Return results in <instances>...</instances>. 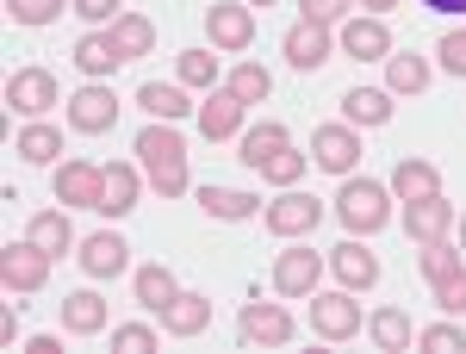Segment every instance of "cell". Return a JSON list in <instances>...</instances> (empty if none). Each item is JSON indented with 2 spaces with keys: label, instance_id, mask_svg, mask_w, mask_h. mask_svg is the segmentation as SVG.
Masks as SVG:
<instances>
[{
  "label": "cell",
  "instance_id": "cell-45",
  "mask_svg": "<svg viewBox=\"0 0 466 354\" xmlns=\"http://www.w3.org/2000/svg\"><path fill=\"white\" fill-rule=\"evenodd\" d=\"M430 13H466V0H423Z\"/></svg>",
  "mask_w": 466,
  "mask_h": 354
},
{
  "label": "cell",
  "instance_id": "cell-18",
  "mask_svg": "<svg viewBox=\"0 0 466 354\" xmlns=\"http://www.w3.org/2000/svg\"><path fill=\"white\" fill-rule=\"evenodd\" d=\"M454 224H461V212H454L441 193H435V199H417V206H404V237H410V243H441Z\"/></svg>",
  "mask_w": 466,
  "mask_h": 354
},
{
  "label": "cell",
  "instance_id": "cell-46",
  "mask_svg": "<svg viewBox=\"0 0 466 354\" xmlns=\"http://www.w3.org/2000/svg\"><path fill=\"white\" fill-rule=\"evenodd\" d=\"M360 6H367V13H380V19H386V13H392L398 0H360Z\"/></svg>",
  "mask_w": 466,
  "mask_h": 354
},
{
  "label": "cell",
  "instance_id": "cell-14",
  "mask_svg": "<svg viewBox=\"0 0 466 354\" xmlns=\"http://www.w3.org/2000/svg\"><path fill=\"white\" fill-rule=\"evenodd\" d=\"M243 100H237V94H230V87H212V94H206V100H199V112H193V118H199V137L206 143H230V137H243Z\"/></svg>",
  "mask_w": 466,
  "mask_h": 354
},
{
  "label": "cell",
  "instance_id": "cell-9",
  "mask_svg": "<svg viewBox=\"0 0 466 354\" xmlns=\"http://www.w3.org/2000/svg\"><path fill=\"white\" fill-rule=\"evenodd\" d=\"M69 125H75V131H87V137L112 131V125H118V94H112L106 81L75 87V94H69Z\"/></svg>",
  "mask_w": 466,
  "mask_h": 354
},
{
  "label": "cell",
  "instance_id": "cell-10",
  "mask_svg": "<svg viewBox=\"0 0 466 354\" xmlns=\"http://www.w3.org/2000/svg\"><path fill=\"white\" fill-rule=\"evenodd\" d=\"M237 336L249 342V349H287L292 342V318H287V305H243L237 311Z\"/></svg>",
  "mask_w": 466,
  "mask_h": 354
},
{
  "label": "cell",
  "instance_id": "cell-36",
  "mask_svg": "<svg viewBox=\"0 0 466 354\" xmlns=\"http://www.w3.org/2000/svg\"><path fill=\"white\" fill-rule=\"evenodd\" d=\"M175 81L180 87H218V56L212 50H180L175 56Z\"/></svg>",
  "mask_w": 466,
  "mask_h": 354
},
{
  "label": "cell",
  "instance_id": "cell-35",
  "mask_svg": "<svg viewBox=\"0 0 466 354\" xmlns=\"http://www.w3.org/2000/svg\"><path fill=\"white\" fill-rule=\"evenodd\" d=\"M287 125H280V118H268V125H255V131H243V162H249V168H261V162H268V156H274V149H287Z\"/></svg>",
  "mask_w": 466,
  "mask_h": 354
},
{
  "label": "cell",
  "instance_id": "cell-13",
  "mask_svg": "<svg viewBox=\"0 0 466 354\" xmlns=\"http://www.w3.org/2000/svg\"><path fill=\"white\" fill-rule=\"evenodd\" d=\"M311 162H318L323 175H355V162H360V137H355V125H318V137H311Z\"/></svg>",
  "mask_w": 466,
  "mask_h": 354
},
{
  "label": "cell",
  "instance_id": "cell-15",
  "mask_svg": "<svg viewBox=\"0 0 466 354\" xmlns=\"http://www.w3.org/2000/svg\"><path fill=\"white\" fill-rule=\"evenodd\" d=\"M6 106L25 112V118H44L56 106V75L50 69H13L6 75Z\"/></svg>",
  "mask_w": 466,
  "mask_h": 354
},
{
  "label": "cell",
  "instance_id": "cell-27",
  "mask_svg": "<svg viewBox=\"0 0 466 354\" xmlns=\"http://www.w3.org/2000/svg\"><path fill=\"white\" fill-rule=\"evenodd\" d=\"M106 32H112V44H118V56H125V63H137V56L156 50V25H149V13H118Z\"/></svg>",
  "mask_w": 466,
  "mask_h": 354
},
{
  "label": "cell",
  "instance_id": "cell-39",
  "mask_svg": "<svg viewBox=\"0 0 466 354\" xmlns=\"http://www.w3.org/2000/svg\"><path fill=\"white\" fill-rule=\"evenodd\" d=\"M417 349L423 354H466V329H454V323H430V329H417Z\"/></svg>",
  "mask_w": 466,
  "mask_h": 354
},
{
  "label": "cell",
  "instance_id": "cell-1",
  "mask_svg": "<svg viewBox=\"0 0 466 354\" xmlns=\"http://www.w3.org/2000/svg\"><path fill=\"white\" fill-rule=\"evenodd\" d=\"M131 149H137V162H144L149 187H156L162 199H180V193L193 187V168H187V137H180L168 118H149Z\"/></svg>",
  "mask_w": 466,
  "mask_h": 354
},
{
  "label": "cell",
  "instance_id": "cell-43",
  "mask_svg": "<svg viewBox=\"0 0 466 354\" xmlns=\"http://www.w3.org/2000/svg\"><path fill=\"white\" fill-rule=\"evenodd\" d=\"M435 305L441 311H466V268H454L448 280H435Z\"/></svg>",
  "mask_w": 466,
  "mask_h": 354
},
{
  "label": "cell",
  "instance_id": "cell-25",
  "mask_svg": "<svg viewBox=\"0 0 466 354\" xmlns=\"http://www.w3.org/2000/svg\"><path fill=\"white\" fill-rule=\"evenodd\" d=\"M367 336H373V342H380L386 354L417 349V323H410V311H398V305H386V311H373V318H367Z\"/></svg>",
  "mask_w": 466,
  "mask_h": 354
},
{
  "label": "cell",
  "instance_id": "cell-31",
  "mask_svg": "<svg viewBox=\"0 0 466 354\" xmlns=\"http://www.w3.org/2000/svg\"><path fill=\"white\" fill-rule=\"evenodd\" d=\"M25 243H37L50 261H56V255H69V243H75L69 212H32V224H25Z\"/></svg>",
  "mask_w": 466,
  "mask_h": 354
},
{
  "label": "cell",
  "instance_id": "cell-40",
  "mask_svg": "<svg viewBox=\"0 0 466 354\" xmlns=\"http://www.w3.org/2000/svg\"><path fill=\"white\" fill-rule=\"evenodd\" d=\"M63 13V0H6V19L13 25H50Z\"/></svg>",
  "mask_w": 466,
  "mask_h": 354
},
{
  "label": "cell",
  "instance_id": "cell-29",
  "mask_svg": "<svg viewBox=\"0 0 466 354\" xmlns=\"http://www.w3.org/2000/svg\"><path fill=\"white\" fill-rule=\"evenodd\" d=\"M137 193H144V175H137L131 162H112V168H106V199H100V212H106V217L137 212Z\"/></svg>",
  "mask_w": 466,
  "mask_h": 354
},
{
  "label": "cell",
  "instance_id": "cell-4",
  "mask_svg": "<svg viewBox=\"0 0 466 354\" xmlns=\"http://www.w3.org/2000/svg\"><path fill=\"white\" fill-rule=\"evenodd\" d=\"M323 268H329V255L292 243L287 255H274V292H280V298H311L318 280H323Z\"/></svg>",
  "mask_w": 466,
  "mask_h": 354
},
{
  "label": "cell",
  "instance_id": "cell-8",
  "mask_svg": "<svg viewBox=\"0 0 466 354\" xmlns=\"http://www.w3.org/2000/svg\"><path fill=\"white\" fill-rule=\"evenodd\" d=\"M206 37H212L218 50H249L255 44L249 0H212V6H206Z\"/></svg>",
  "mask_w": 466,
  "mask_h": 354
},
{
  "label": "cell",
  "instance_id": "cell-26",
  "mask_svg": "<svg viewBox=\"0 0 466 354\" xmlns=\"http://www.w3.org/2000/svg\"><path fill=\"white\" fill-rule=\"evenodd\" d=\"M63 329L69 336H106V298L100 292H69L63 298Z\"/></svg>",
  "mask_w": 466,
  "mask_h": 354
},
{
  "label": "cell",
  "instance_id": "cell-5",
  "mask_svg": "<svg viewBox=\"0 0 466 354\" xmlns=\"http://www.w3.org/2000/svg\"><path fill=\"white\" fill-rule=\"evenodd\" d=\"M56 206H69V212H100V199H106V168H94V162H56Z\"/></svg>",
  "mask_w": 466,
  "mask_h": 354
},
{
  "label": "cell",
  "instance_id": "cell-22",
  "mask_svg": "<svg viewBox=\"0 0 466 354\" xmlns=\"http://www.w3.org/2000/svg\"><path fill=\"white\" fill-rule=\"evenodd\" d=\"M386 118H392V94H386V87H349V94H342V125L380 131Z\"/></svg>",
  "mask_w": 466,
  "mask_h": 354
},
{
  "label": "cell",
  "instance_id": "cell-11",
  "mask_svg": "<svg viewBox=\"0 0 466 354\" xmlns=\"http://www.w3.org/2000/svg\"><path fill=\"white\" fill-rule=\"evenodd\" d=\"M342 56H355V63H386L392 56V32H386V19L380 13H360V19H342Z\"/></svg>",
  "mask_w": 466,
  "mask_h": 354
},
{
  "label": "cell",
  "instance_id": "cell-6",
  "mask_svg": "<svg viewBox=\"0 0 466 354\" xmlns=\"http://www.w3.org/2000/svg\"><path fill=\"white\" fill-rule=\"evenodd\" d=\"M50 280V255L37 243H6L0 248V286L13 292V298H25V292H44Z\"/></svg>",
  "mask_w": 466,
  "mask_h": 354
},
{
  "label": "cell",
  "instance_id": "cell-44",
  "mask_svg": "<svg viewBox=\"0 0 466 354\" xmlns=\"http://www.w3.org/2000/svg\"><path fill=\"white\" fill-rule=\"evenodd\" d=\"M75 13H81V19H87V25H100V32H106L112 19H118V13H125V0H75Z\"/></svg>",
  "mask_w": 466,
  "mask_h": 354
},
{
  "label": "cell",
  "instance_id": "cell-17",
  "mask_svg": "<svg viewBox=\"0 0 466 354\" xmlns=\"http://www.w3.org/2000/svg\"><path fill=\"white\" fill-rule=\"evenodd\" d=\"M156 318H162V329H168V336L193 342V336H206V323H212V298H206V292H175Z\"/></svg>",
  "mask_w": 466,
  "mask_h": 354
},
{
  "label": "cell",
  "instance_id": "cell-16",
  "mask_svg": "<svg viewBox=\"0 0 466 354\" xmlns=\"http://www.w3.org/2000/svg\"><path fill=\"white\" fill-rule=\"evenodd\" d=\"M329 274L349 286V292H367V286L380 280V255L360 243V237H349V243H336V248H329Z\"/></svg>",
  "mask_w": 466,
  "mask_h": 354
},
{
  "label": "cell",
  "instance_id": "cell-20",
  "mask_svg": "<svg viewBox=\"0 0 466 354\" xmlns=\"http://www.w3.org/2000/svg\"><path fill=\"white\" fill-rule=\"evenodd\" d=\"M199 206H206V217H218V224H249V217L268 212L261 193H243V187H199Z\"/></svg>",
  "mask_w": 466,
  "mask_h": 354
},
{
  "label": "cell",
  "instance_id": "cell-23",
  "mask_svg": "<svg viewBox=\"0 0 466 354\" xmlns=\"http://www.w3.org/2000/svg\"><path fill=\"white\" fill-rule=\"evenodd\" d=\"M137 106H144L149 118H168V125H180L187 112H199L193 100H187L180 81H144V87H137Z\"/></svg>",
  "mask_w": 466,
  "mask_h": 354
},
{
  "label": "cell",
  "instance_id": "cell-37",
  "mask_svg": "<svg viewBox=\"0 0 466 354\" xmlns=\"http://www.w3.org/2000/svg\"><path fill=\"white\" fill-rule=\"evenodd\" d=\"M305 168H311V156H299V149L287 143V149H274V156H268L255 175H268L274 187H299V180H305Z\"/></svg>",
  "mask_w": 466,
  "mask_h": 354
},
{
  "label": "cell",
  "instance_id": "cell-28",
  "mask_svg": "<svg viewBox=\"0 0 466 354\" xmlns=\"http://www.w3.org/2000/svg\"><path fill=\"white\" fill-rule=\"evenodd\" d=\"M430 56H417V50H392L386 56V94H423L430 87Z\"/></svg>",
  "mask_w": 466,
  "mask_h": 354
},
{
  "label": "cell",
  "instance_id": "cell-3",
  "mask_svg": "<svg viewBox=\"0 0 466 354\" xmlns=\"http://www.w3.org/2000/svg\"><path fill=\"white\" fill-rule=\"evenodd\" d=\"M360 323L367 318H360L349 286H342V292H311V336H323V342H355Z\"/></svg>",
  "mask_w": 466,
  "mask_h": 354
},
{
  "label": "cell",
  "instance_id": "cell-47",
  "mask_svg": "<svg viewBox=\"0 0 466 354\" xmlns=\"http://www.w3.org/2000/svg\"><path fill=\"white\" fill-rule=\"evenodd\" d=\"M454 230H461V248H466V217H461V224H454Z\"/></svg>",
  "mask_w": 466,
  "mask_h": 354
},
{
  "label": "cell",
  "instance_id": "cell-2",
  "mask_svg": "<svg viewBox=\"0 0 466 354\" xmlns=\"http://www.w3.org/2000/svg\"><path fill=\"white\" fill-rule=\"evenodd\" d=\"M336 217L349 224V237H373V230H386V224H392V187L349 175V180H342V193H336Z\"/></svg>",
  "mask_w": 466,
  "mask_h": 354
},
{
  "label": "cell",
  "instance_id": "cell-24",
  "mask_svg": "<svg viewBox=\"0 0 466 354\" xmlns=\"http://www.w3.org/2000/svg\"><path fill=\"white\" fill-rule=\"evenodd\" d=\"M392 193L404 206H417V199H435L441 193V175H435V162H417V156H404L392 168Z\"/></svg>",
  "mask_w": 466,
  "mask_h": 354
},
{
  "label": "cell",
  "instance_id": "cell-7",
  "mask_svg": "<svg viewBox=\"0 0 466 354\" xmlns=\"http://www.w3.org/2000/svg\"><path fill=\"white\" fill-rule=\"evenodd\" d=\"M261 217H268V237H287V243H299V237H311V230L323 224V206L311 199V193L287 187V193H280V199H274Z\"/></svg>",
  "mask_w": 466,
  "mask_h": 354
},
{
  "label": "cell",
  "instance_id": "cell-12",
  "mask_svg": "<svg viewBox=\"0 0 466 354\" xmlns=\"http://www.w3.org/2000/svg\"><path fill=\"white\" fill-rule=\"evenodd\" d=\"M75 248H81L75 261H81V274H87V280H118V274L131 268V248H125L118 230H94V237H81Z\"/></svg>",
  "mask_w": 466,
  "mask_h": 354
},
{
  "label": "cell",
  "instance_id": "cell-38",
  "mask_svg": "<svg viewBox=\"0 0 466 354\" xmlns=\"http://www.w3.org/2000/svg\"><path fill=\"white\" fill-rule=\"evenodd\" d=\"M156 349H162V336L149 323H118L112 329V354H156Z\"/></svg>",
  "mask_w": 466,
  "mask_h": 354
},
{
  "label": "cell",
  "instance_id": "cell-41",
  "mask_svg": "<svg viewBox=\"0 0 466 354\" xmlns=\"http://www.w3.org/2000/svg\"><path fill=\"white\" fill-rule=\"evenodd\" d=\"M435 56H441V69H448V75H461V81H466V32H441Z\"/></svg>",
  "mask_w": 466,
  "mask_h": 354
},
{
  "label": "cell",
  "instance_id": "cell-32",
  "mask_svg": "<svg viewBox=\"0 0 466 354\" xmlns=\"http://www.w3.org/2000/svg\"><path fill=\"white\" fill-rule=\"evenodd\" d=\"M224 87H230V94H237L243 106H268V94H274V75L261 69V63H237Z\"/></svg>",
  "mask_w": 466,
  "mask_h": 354
},
{
  "label": "cell",
  "instance_id": "cell-30",
  "mask_svg": "<svg viewBox=\"0 0 466 354\" xmlns=\"http://www.w3.org/2000/svg\"><path fill=\"white\" fill-rule=\"evenodd\" d=\"M131 286H137V305H144V311H162V305L180 292V280H175V268H168V261L137 268V274H131Z\"/></svg>",
  "mask_w": 466,
  "mask_h": 354
},
{
  "label": "cell",
  "instance_id": "cell-48",
  "mask_svg": "<svg viewBox=\"0 0 466 354\" xmlns=\"http://www.w3.org/2000/svg\"><path fill=\"white\" fill-rule=\"evenodd\" d=\"M249 6H274V0H249Z\"/></svg>",
  "mask_w": 466,
  "mask_h": 354
},
{
  "label": "cell",
  "instance_id": "cell-42",
  "mask_svg": "<svg viewBox=\"0 0 466 354\" xmlns=\"http://www.w3.org/2000/svg\"><path fill=\"white\" fill-rule=\"evenodd\" d=\"M299 6H305V19H311V25H342L355 0H299Z\"/></svg>",
  "mask_w": 466,
  "mask_h": 354
},
{
  "label": "cell",
  "instance_id": "cell-19",
  "mask_svg": "<svg viewBox=\"0 0 466 354\" xmlns=\"http://www.w3.org/2000/svg\"><path fill=\"white\" fill-rule=\"evenodd\" d=\"M280 50H287V63L292 69H323V63H329V50H336V37H329V25H311V19H299V25H292L287 32V44H280Z\"/></svg>",
  "mask_w": 466,
  "mask_h": 354
},
{
  "label": "cell",
  "instance_id": "cell-21",
  "mask_svg": "<svg viewBox=\"0 0 466 354\" xmlns=\"http://www.w3.org/2000/svg\"><path fill=\"white\" fill-rule=\"evenodd\" d=\"M69 63L87 75V81H106V75H118V63H125V56H118L112 32H87V37H81V44L69 50Z\"/></svg>",
  "mask_w": 466,
  "mask_h": 354
},
{
  "label": "cell",
  "instance_id": "cell-34",
  "mask_svg": "<svg viewBox=\"0 0 466 354\" xmlns=\"http://www.w3.org/2000/svg\"><path fill=\"white\" fill-rule=\"evenodd\" d=\"M19 156H25V162H56V156H63V131L44 125V118H32V125L19 131Z\"/></svg>",
  "mask_w": 466,
  "mask_h": 354
},
{
  "label": "cell",
  "instance_id": "cell-33",
  "mask_svg": "<svg viewBox=\"0 0 466 354\" xmlns=\"http://www.w3.org/2000/svg\"><path fill=\"white\" fill-rule=\"evenodd\" d=\"M423 248V255H417V268H423V280H448V274H454V268H466V248L461 243H448V237H441V243H417Z\"/></svg>",
  "mask_w": 466,
  "mask_h": 354
}]
</instances>
